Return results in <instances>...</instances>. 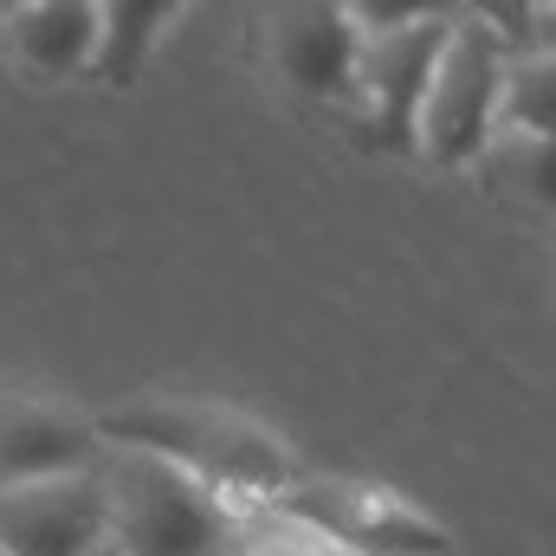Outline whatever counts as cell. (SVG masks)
Wrapping results in <instances>:
<instances>
[{
  "mask_svg": "<svg viewBox=\"0 0 556 556\" xmlns=\"http://www.w3.org/2000/svg\"><path fill=\"white\" fill-rule=\"evenodd\" d=\"M111 544V498L98 466L0 492V556H91Z\"/></svg>",
  "mask_w": 556,
  "mask_h": 556,
  "instance_id": "obj_5",
  "label": "cell"
},
{
  "mask_svg": "<svg viewBox=\"0 0 556 556\" xmlns=\"http://www.w3.org/2000/svg\"><path fill=\"white\" fill-rule=\"evenodd\" d=\"M104 498H111V551L117 556H247V525L227 498L194 485L188 472L111 453L98 459Z\"/></svg>",
  "mask_w": 556,
  "mask_h": 556,
  "instance_id": "obj_2",
  "label": "cell"
},
{
  "mask_svg": "<svg viewBox=\"0 0 556 556\" xmlns=\"http://www.w3.org/2000/svg\"><path fill=\"white\" fill-rule=\"evenodd\" d=\"M505 59H511V46L485 26V13H453L415 117V149L427 162L466 168L492 149V104H498Z\"/></svg>",
  "mask_w": 556,
  "mask_h": 556,
  "instance_id": "obj_4",
  "label": "cell"
},
{
  "mask_svg": "<svg viewBox=\"0 0 556 556\" xmlns=\"http://www.w3.org/2000/svg\"><path fill=\"white\" fill-rule=\"evenodd\" d=\"M98 459H104V446H98L91 420L52 415V408L0 415V492L39 485V479H65V472H91Z\"/></svg>",
  "mask_w": 556,
  "mask_h": 556,
  "instance_id": "obj_8",
  "label": "cell"
},
{
  "mask_svg": "<svg viewBox=\"0 0 556 556\" xmlns=\"http://www.w3.org/2000/svg\"><path fill=\"white\" fill-rule=\"evenodd\" d=\"M91 556H117V551H111V544H104V551H91Z\"/></svg>",
  "mask_w": 556,
  "mask_h": 556,
  "instance_id": "obj_13",
  "label": "cell"
},
{
  "mask_svg": "<svg viewBox=\"0 0 556 556\" xmlns=\"http://www.w3.org/2000/svg\"><path fill=\"white\" fill-rule=\"evenodd\" d=\"M356 26L343 7H278L273 13V59L304 98H356Z\"/></svg>",
  "mask_w": 556,
  "mask_h": 556,
  "instance_id": "obj_7",
  "label": "cell"
},
{
  "mask_svg": "<svg viewBox=\"0 0 556 556\" xmlns=\"http://www.w3.org/2000/svg\"><path fill=\"white\" fill-rule=\"evenodd\" d=\"M266 518L304 531L324 556H446V531L382 485L291 472L266 498Z\"/></svg>",
  "mask_w": 556,
  "mask_h": 556,
  "instance_id": "obj_3",
  "label": "cell"
},
{
  "mask_svg": "<svg viewBox=\"0 0 556 556\" xmlns=\"http://www.w3.org/2000/svg\"><path fill=\"white\" fill-rule=\"evenodd\" d=\"M556 124V72L551 59H505V78H498V104H492V142H551Z\"/></svg>",
  "mask_w": 556,
  "mask_h": 556,
  "instance_id": "obj_11",
  "label": "cell"
},
{
  "mask_svg": "<svg viewBox=\"0 0 556 556\" xmlns=\"http://www.w3.org/2000/svg\"><path fill=\"white\" fill-rule=\"evenodd\" d=\"M98 20H104V7H91V0H33V7H13L7 46L39 78H78V72H91Z\"/></svg>",
  "mask_w": 556,
  "mask_h": 556,
  "instance_id": "obj_9",
  "label": "cell"
},
{
  "mask_svg": "<svg viewBox=\"0 0 556 556\" xmlns=\"http://www.w3.org/2000/svg\"><path fill=\"white\" fill-rule=\"evenodd\" d=\"M162 26H175V7L168 0H117L104 7L98 20V52H91V72L85 78H104V85H137L149 46L162 39Z\"/></svg>",
  "mask_w": 556,
  "mask_h": 556,
  "instance_id": "obj_10",
  "label": "cell"
},
{
  "mask_svg": "<svg viewBox=\"0 0 556 556\" xmlns=\"http://www.w3.org/2000/svg\"><path fill=\"white\" fill-rule=\"evenodd\" d=\"M446 26H453V13H420L415 26L356 46V98L369 104L382 142H395V149L415 142V117L427 98V78H433V59L446 46Z\"/></svg>",
  "mask_w": 556,
  "mask_h": 556,
  "instance_id": "obj_6",
  "label": "cell"
},
{
  "mask_svg": "<svg viewBox=\"0 0 556 556\" xmlns=\"http://www.w3.org/2000/svg\"><path fill=\"white\" fill-rule=\"evenodd\" d=\"M247 556H324V551H317L304 531H291V525L273 518V531H266V525H260V531L247 525Z\"/></svg>",
  "mask_w": 556,
  "mask_h": 556,
  "instance_id": "obj_12",
  "label": "cell"
},
{
  "mask_svg": "<svg viewBox=\"0 0 556 556\" xmlns=\"http://www.w3.org/2000/svg\"><path fill=\"white\" fill-rule=\"evenodd\" d=\"M98 446L111 453H142V459H162L175 472H188L194 485H207L214 498H273L278 485L298 472L291 453L278 446L266 427L240 415H220V408H168V402H149V408H124V415L98 420Z\"/></svg>",
  "mask_w": 556,
  "mask_h": 556,
  "instance_id": "obj_1",
  "label": "cell"
}]
</instances>
